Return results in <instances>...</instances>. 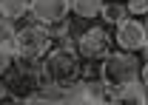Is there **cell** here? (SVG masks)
I'll use <instances>...</instances> for the list:
<instances>
[{
    "instance_id": "obj_9",
    "label": "cell",
    "mask_w": 148,
    "mask_h": 105,
    "mask_svg": "<svg viewBox=\"0 0 148 105\" xmlns=\"http://www.w3.org/2000/svg\"><path fill=\"white\" fill-rule=\"evenodd\" d=\"M103 3H106V0H71V14L77 20H88V23H91L94 17H100Z\"/></svg>"
},
{
    "instance_id": "obj_12",
    "label": "cell",
    "mask_w": 148,
    "mask_h": 105,
    "mask_svg": "<svg viewBox=\"0 0 148 105\" xmlns=\"http://www.w3.org/2000/svg\"><path fill=\"white\" fill-rule=\"evenodd\" d=\"M125 9H128L131 17H145L148 14V0H125Z\"/></svg>"
},
{
    "instance_id": "obj_5",
    "label": "cell",
    "mask_w": 148,
    "mask_h": 105,
    "mask_svg": "<svg viewBox=\"0 0 148 105\" xmlns=\"http://www.w3.org/2000/svg\"><path fill=\"white\" fill-rule=\"evenodd\" d=\"M145 40H148V26H145V20H140V17H125V20H120L117 26H114V46L117 48H123V51H143V46H145Z\"/></svg>"
},
{
    "instance_id": "obj_6",
    "label": "cell",
    "mask_w": 148,
    "mask_h": 105,
    "mask_svg": "<svg viewBox=\"0 0 148 105\" xmlns=\"http://www.w3.org/2000/svg\"><path fill=\"white\" fill-rule=\"evenodd\" d=\"M71 14V0H32L29 3V17L46 26V29H54L63 20H69Z\"/></svg>"
},
{
    "instance_id": "obj_7",
    "label": "cell",
    "mask_w": 148,
    "mask_h": 105,
    "mask_svg": "<svg viewBox=\"0 0 148 105\" xmlns=\"http://www.w3.org/2000/svg\"><path fill=\"white\" fill-rule=\"evenodd\" d=\"M108 102L117 105H148V88L143 85V80H134L128 85L108 91Z\"/></svg>"
},
{
    "instance_id": "obj_8",
    "label": "cell",
    "mask_w": 148,
    "mask_h": 105,
    "mask_svg": "<svg viewBox=\"0 0 148 105\" xmlns=\"http://www.w3.org/2000/svg\"><path fill=\"white\" fill-rule=\"evenodd\" d=\"M29 3L32 0H0V17L20 23L23 17H29Z\"/></svg>"
},
{
    "instance_id": "obj_2",
    "label": "cell",
    "mask_w": 148,
    "mask_h": 105,
    "mask_svg": "<svg viewBox=\"0 0 148 105\" xmlns=\"http://www.w3.org/2000/svg\"><path fill=\"white\" fill-rule=\"evenodd\" d=\"M140 68H143V63H140V57L137 51H123V48H111L103 60H100V71H97V77L106 82L108 91H117V88L128 85L134 80H140Z\"/></svg>"
},
{
    "instance_id": "obj_10",
    "label": "cell",
    "mask_w": 148,
    "mask_h": 105,
    "mask_svg": "<svg viewBox=\"0 0 148 105\" xmlns=\"http://www.w3.org/2000/svg\"><path fill=\"white\" fill-rule=\"evenodd\" d=\"M125 17H128L125 3H117V0L108 3V0H106V3H103V9H100V20H103L106 26H117L120 20H125Z\"/></svg>"
},
{
    "instance_id": "obj_3",
    "label": "cell",
    "mask_w": 148,
    "mask_h": 105,
    "mask_svg": "<svg viewBox=\"0 0 148 105\" xmlns=\"http://www.w3.org/2000/svg\"><path fill=\"white\" fill-rule=\"evenodd\" d=\"M51 48H54L51 29L40 26L34 20L17 29V37H14V57H20V60H43Z\"/></svg>"
},
{
    "instance_id": "obj_15",
    "label": "cell",
    "mask_w": 148,
    "mask_h": 105,
    "mask_svg": "<svg viewBox=\"0 0 148 105\" xmlns=\"http://www.w3.org/2000/svg\"><path fill=\"white\" fill-rule=\"evenodd\" d=\"M143 54H145V60H148V40H145V46H143Z\"/></svg>"
},
{
    "instance_id": "obj_13",
    "label": "cell",
    "mask_w": 148,
    "mask_h": 105,
    "mask_svg": "<svg viewBox=\"0 0 148 105\" xmlns=\"http://www.w3.org/2000/svg\"><path fill=\"white\" fill-rule=\"evenodd\" d=\"M14 63V54H9V51H0V77L9 71V65Z\"/></svg>"
},
{
    "instance_id": "obj_4",
    "label": "cell",
    "mask_w": 148,
    "mask_h": 105,
    "mask_svg": "<svg viewBox=\"0 0 148 105\" xmlns=\"http://www.w3.org/2000/svg\"><path fill=\"white\" fill-rule=\"evenodd\" d=\"M111 46H114V34H111L106 26H88V29H83L77 40H74V48L77 54L83 57V60H103L106 54L111 51Z\"/></svg>"
},
{
    "instance_id": "obj_16",
    "label": "cell",
    "mask_w": 148,
    "mask_h": 105,
    "mask_svg": "<svg viewBox=\"0 0 148 105\" xmlns=\"http://www.w3.org/2000/svg\"><path fill=\"white\" fill-rule=\"evenodd\" d=\"M143 20H145V26H148V14H145V17H143Z\"/></svg>"
},
{
    "instance_id": "obj_14",
    "label": "cell",
    "mask_w": 148,
    "mask_h": 105,
    "mask_svg": "<svg viewBox=\"0 0 148 105\" xmlns=\"http://www.w3.org/2000/svg\"><path fill=\"white\" fill-rule=\"evenodd\" d=\"M140 80H143V85L148 88V60L143 63V68H140Z\"/></svg>"
},
{
    "instance_id": "obj_11",
    "label": "cell",
    "mask_w": 148,
    "mask_h": 105,
    "mask_svg": "<svg viewBox=\"0 0 148 105\" xmlns=\"http://www.w3.org/2000/svg\"><path fill=\"white\" fill-rule=\"evenodd\" d=\"M14 37H17V23L0 17V51L14 54Z\"/></svg>"
},
{
    "instance_id": "obj_1",
    "label": "cell",
    "mask_w": 148,
    "mask_h": 105,
    "mask_svg": "<svg viewBox=\"0 0 148 105\" xmlns=\"http://www.w3.org/2000/svg\"><path fill=\"white\" fill-rule=\"evenodd\" d=\"M40 74H43V82L66 88L83 77V57L77 54L74 46H54L40 60Z\"/></svg>"
}]
</instances>
